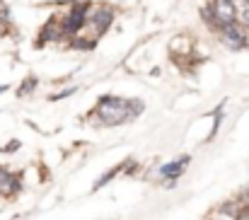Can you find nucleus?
Instances as JSON below:
<instances>
[{"mask_svg":"<svg viewBox=\"0 0 249 220\" xmlns=\"http://www.w3.org/2000/svg\"><path fill=\"white\" fill-rule=\"evenodd\" d=\"M116 172H119V167H116V169H111V172H107V174H104V177H102V179H99V182L94 184V189H99V186H104V184H107V182H109V179H111V177H114Z\"/></svg>","mask_w":249,"mask_h":220,"instance_id":"obj_8","label":"nucleus"},{"mask_svg":"<svg viewBox=\"0 0 249 220\" xmlns=\"http://www.w3.org/2000/svg\"><path fill=\"white\" fill-rule=\"evenodd\" d=\"M85 19H87V7H85V5H75V7L68 12V17H66V22H63V29H66L68 34H75V32H80Z\"/></svg>","mask_w":249,"mask_h":220,"instance_id":"obj_4","label":"nucleus"},{"mask_svg":"<svg viewBox=\"0 0 249 220\" xmlns=\"http://www.w3.org/2000/svg\"><path fill=\"white\" fill-rule=\"evenodd\" d=\"M240 15H242V22H245V24H249V0L242 5V12H240Z\"/></svg>","mask_w":249,"mask_h":220,"instance_id":"obj_9","label":"nucleus"},{"mask_svg":"<svg viewBox=\"0 0 249 220\" xmlns=\"http://www.w3.org/2000/svg\"><path fill=\"white\" fill-rule=\"evenodd\" d=\"M5 90H7V87H5V85H2V87H0V92H5Z\"/></svg>","mask_w":249,"mask_h":220,"instance_id":"obj_10","label":"nucleus"},{"mask_svg":"<svg viewBox=\"0 0 249 220\" xmlns=\"http://www.w3.org/2000/svg\"><path fill=\"white\" fill-rule=\"evenodd\" d=\"M189 165V157H181V160H174V162H169V165H165V167H160V177L162 179H177L181 172H184V167Z\"/></svg>","mask_w":249,"mask_h":220,"instance_id":"obj_6","label":"nucleus"},{"mask_svg":"<svg viewBox=\"0 0 249 220\" xmlns=\"http://www.w3.org/2000/svg\"><path fill=\"white\" fill-rule=\"evenodd\" d=\"M143 111V102L141 99H121V97H102L97 104V116L102 124L107 126H116L124 124L133 116H138Z\"/></svg>","mask_w":249,"mask_h":220,"instance_id":"obj_1","label":"nucleus"},{"mask_svg":"<svg viewBox=\"0 0 249 220\" xmlns=\"http://www.w3.org/2000/svg\"><path fill=\"white\" fill-rule=\"evenodd\" d=\"M92 22H94V27H97V32L102 34V32H107L109 29V24L114 22V12H111V7H99L94 15H92Z\"/></svg>","mask_w":249,"mask_h":220,"instance_id":"obj_5","label":"nucleus"},{"mask_svg":"<svg viewBox=\"0 0 249 220\" xmlns=\"http://www.w3.org/2000/svg\"><path fill=\"white\" fill-rule=\"evenodd\" d=\"M211 12H213L215 27H220V29L235 24V19H237V5H235V0H213Z\"/></svg>","mask_w":249,"mask_h":220,"instance_id":"obj_2","label":"nucleus"},{"mask_svg":"<svg viewBox=\"0 0 249 220\" xmlns=\"http://www.w3.org/2000/svg\"><path fill=\"white\" fill-rule=\"evenodd\" d=\"M61 34L56 32V22H49L46 29H44V39H58Z\"/></svg>","mask_w":249,"mask_h":220,"instance_id":"obj_7","label":"nucleus"},{"mask_svg":"<svg viewBox=\"0 0 249 220\" xmlns=\"http://www.w3.org/2000/svg\"><path fill=\"white\" fill-rule=\"evenodd\" d=\"M220 39H223V44H225L228 49H232V51H240V49L247 44V37H245V32H242L237 24H230V27L220 29Z\"/></svg>","mask_w":249,"mask_h":220,"instance_id":"obj_3","label":"nucleus"}]
</instances>
